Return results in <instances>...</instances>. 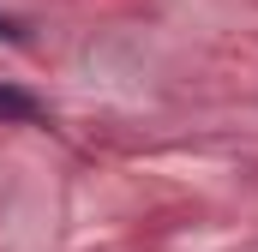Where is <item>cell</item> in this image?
Returning a JSON list of instances; mask_svg holds the SVG:
<instances>
[{
	"mask_svg": "<svg viewBox=\"0 0 258 252\" xmlns=\"http://www.w3.org/2000/svg\"><path fill=\"white\" fill-rule=\"evenodd\" d=\"M0 120L30 126V120H42V102H36L30 90H18V84H0Z\"/></svg>",
	"mask_w": 258,
	"mask_h": 252,
	"instance_id": "6da1fadb",
	"label": "cell"
},
{
	"mask_svg": "<svg viewBox=\"0 0 258 252\" xmlns=\"http://www.w3.org/2000/svg\"><path fill=\"white\" fill-rule=\"evenodd\" d=\"M0 36H6V42H24V30H18V24H12L6 12H0Z\"/></svg>",
	"mask_w": 258,
	"mask_h": 252,
	"instance_id": "7a4b0ae2",
	"label": "cell"
}]
</instances>
